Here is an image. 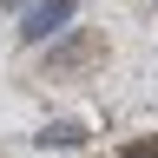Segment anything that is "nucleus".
<instances>
[{"instance_id":"nucleus-4","label":"nucleus","mask_w":158,"mask_h":158,"mask_svg":"<svg viewBox=\"0 0 158 158\" xmlns=\"http://www.w3.org/2000/svg\"><path fill=\"white\" fill-rule=\"evenodd\" d=\"M7 7H27V0H7Z\"/></svg>"},{"instance_id":"nucleus-3","label":"nucleus","mask_w":158,"mask_h":158,"mask_svg":"<svg viewBox=\"0 0 158 158\" xmlns=\"http://www.w3.org/2000/svg\"><path fill=\"white\" fill-rule=\"evenodd\" d=\"M118 158H158V138H138V145H125Z\"/></svg>"},{"instance_id":"nucleus-2","label":"nucleus","mask_w":158,"mask_h":158,"mask_svg":"<svg viewBox=\"0 0 158 158\" xmlns=\"http://www.w3.org/2000/svg\"><path fill=\"white\" fill-rule=\"evenodd\" d=\"M79 138H86V125L59 118V125H46V132H40V145H79Z\"/></svg>"},{"instance_id":"nucleus-1","label":"nucleus","mask_w":158,"mask_h":158,"mask_svg":"<svg viewBox=\"0 0 158 158\" xmlns=\"http://www.w3.org/2000/svg\"><path fill=\"white\" fill-rule=\"evenodd\" d=\"M66 20H73V0H33L27 13H20V40H53V33H66Z\"/></svg>"}]
</instances>
